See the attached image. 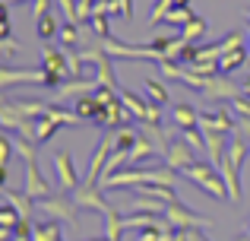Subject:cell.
<instances>
[{
	"label": "cell",
	"instance_id": "1",
	"mask_svg": "<svg viewBox=\"0 0 250 241\" xmlns=\"http://www.w3.org/2000/svg\"><path fill=\"white\" fill-rule=\"evenodd\" d=\"M244 159H250V140L238 136V140L228 143L225 155H222V162H219V175H222V181H225V187H228V197H231L234 203L241 200V165H244Z\"/></svg>",
	"mask_w": 250,
	"mask_h": 241
},
{
	"label": "cell",
	"instance_id": "2",
	"mask_svg": "<svg viewBox=\"0 0 250 241\" xmlns=\"http://www.w3.org/2000/svg\"><path fill=\"white\" fill-rule=\"evenodd\" d=\"M35 210L42 213L44 219H57V222H67L70 229H80V222H76V203H73V194H48V197L35 200Z\"/></svg>",
	"mask_w": 250,
	"mask_h": 241
},
{
	"label": "cell",
	"instance_id": "3",
	"mask_svg": "<svg viewBox=\"0 0 250 241\" xmlns=\"http://www.w3.org/2000/svg\"><path fill=\"white\" fill-rule=\"evenodd\" d=\"M181 175L187 181H193L200 191H206L209 197H215V200H231V197H228L225 181H222V175L215 172V165H209V162H193V165H187Z\"/></svg>",
	"mask_w": 250,
	"mask_h": 241
},
{
	"label": "cell",
	"instance_id": "4",
	"mask_svg": "<svg viewBox=\"0 0 250 241\" xmlns=\"http://www.w3.org/2000/svg\"><path fill=\"white\" fill-rule=\"evenodd\" d=\"M42 70L48 73V89H57L61 83H67L70 76V64H67V51H57V48H44L42 57Z\"/></svg>",
	"mask_w": 250,
	"mask_h": 241
},
{
	"label": "cell",
	"instance_id": "5",
	"mask_svg": "<svg viewBox=\"0 0 250 241\" xmlns=\"http://www.w3.org/2000/svg\"><path fill=\"white\" fill-rule=\"evenodd\" d=\"M165 219L174 229H209V225H215L209 216H200V213H193V210H187V206L181 203V200H174V203H168V210H165Z\"/></svg>",
	"mask_w": 250,
	"mask_h": 241
},
{
	"label": "cell",
	"instance_id": "6",
	"mask_svg": "<svg viewBox=\"0 0 250 241\" xmlns=\"http://www.w3.org/2000/svg\"><path fill=\"white\" fill-rule=\"evenodd\" d=\"M165 165H171L174 172H184L187 165H193V162H200V153H196L193 146H190L184 136H174V140L168 143V149H165Z\"/></svg>",
	"mask_w": 250,
	"mask_h": 241
},
{
	"label": "cell",
	"instance_id": "7",
	"mask_svg": "<svg viewBox=\"0 0 250 241\" xmlns=\"http://www.w3.org/2000/svg\"><path fill=\"white\" fill-rule=\"evenodd\" d=\"M200 130H206V133H231V130H238V114L231 108L200 111Z\"/></svg>",
	"mask_w": 250,
	"mask_h": 241
},
{
	"label": "cell",
	"instance_id": "8",
	"mask_svg": "<svg viewBox=\"0 0 250 241\" xmlns=\"http://www.w3.org/2000/svg\"><path fill=\"white\" fill-rule=\"evenodd\" d=\"M130 121H136V118L127 111V105H124L121 99H114L111 105L102 108V114H98L92 124H95V127H104V130H121V127H127Z\"/></svg>",
	"mask_w": 250,
	"mask_h": 241
},
{
	"label": "cell",
	"instance_id": "9",
	"mask_svg": "<svg viewBox=\"0 0 250 241\" xmlns=\"http://www.w3.org/2000/svg\"><path fill=\"white\" fill-rule=\"evenodd\" d=\"M117 149V140H114V133H108V136H102V143L95 146V153H92V162H89V172H85V184H95L98 187V178H102V168H104V162L111 159V153Z\"/></svg>",
	"mask_w": 250,
	"mask_h": 241
},
{
	"label": "cell",
	"instance_id": "10",
	"mask_svg": "<svg viewBox=\"0 0 250 241\" xmlns=\"http://www.w3.org/2000/svg\"><path fill=\"white\" fill-rule=\"evenodd\" d=\"M54 168H57V187L63 194H73L80 187V175H76V165H73V155L70 153H57L54 155Z\"/></svg>",
	"mask_w": 250,
	"mask_h": 241
},
{
	"label": "cell",
	"instance_id": "11",
	"mask_svg": "<svg viewBox=\"0 0 250 241\" xmlns=\"http://www.w3.org/2000/svg\"><path fill=\"white\" fill-rule=\"evenodd\" d=\"M73 203L83 206V210H92V213H111V206H108V200H104L102 187H95V184H80V187H76Z\"/></svg>",
	"mask_w": 250,
	"mask_h": 241
},
{
	"label": "cell",
	"instance_id": "12",
	"mask_svg": "<svg viewBox=\"0 0 250 241\" xmlns=\"http://www.w3.org/2000/svg\"><path fill=\"white\" fill-rule=\"evenodd\" d=\"M0 83L10 92L13 83H35V86H48V73L44 70H13V67H0Z\"/></svg>",
	"mask_w": 250,
	"mask_h": 241
},
{
	"label": "cell",
	"instance_id": "13",
	"mask_svg": "<svg viewBox=\"0 0 250 241\" xmlns=\"http://www.w3.org/2000/svg\"><path fill=\"white\" fill-rule=\"evenodd\" d=\"M25 194H29L32 200H42L51 194V184L42 178V172H38V162H25Z\"/></svg>",
	"mask_w": 250,
	"mask_h": 241
},
{
	"label": "cell",
	"instance_id": "14",
	"mask_svg": "<svg viewBox=\"0 0 250 241\" xmlns=\"http://www.w3.org/2000/svg\"><path fill=\"white\" fill-rule=\"evenodd\" d=\"M171 124L177 130H190V127H200V111L190 105H174L171 108Z\"/></svg>",
	"mask_w": 250,
	"mask_h": 241
},
{
	"label": "cell",
	"instance_id": "15",
	"mask_svg": "<svg viewBox=\"0 0 250 241\" xmlns=\"http://www.w3.org/2000/svg\"><path fill=\"white\" fill-rule=\"evenodd\" d=\"M32 241H63L61 222L57 219H38L35 229H32Z\"/></svg>",
	"mask_w": 250,
	"mask_h": 241
},
{
	"label": "cell",
	"instance_id": "16",
	"mask_svg": "<svg viewBox=\"0 0 250 241\" xmlns=\"http://www.w3.org/2000/svg\"><path fill=\"white\" fill-rule=\"evenodd\" d=\"M3 194H6V203H10L19 216H22V219H32V210H35V206H32V197H29V194H25V191H13V187H3Z\"/></svg>",
	"mask_w": 250,
	"mask_h": 241
},
{
	"label": "cell",
	"instance_id": "17",
	"mask_svg": "<svg viewBox=\"0 0 250 241\" xmlns=\"http://www.w3.org/2000/svg\"><path fill=\"white\" fill-rule=\"evenodd\" d=\"M61 127H63V124L57 121L54 114H48V111H44L42 118L35 121V143H38V146H42V143H48V140H51V136H54Z\"/></svg>",
	"mask_w": 250,
	"mask_h": 241
},
{
	"label": "cell",
	"instance_id": "18",
	"mask_svg": "<svg viewBox=\"0 0 250 241\" xmlns=\"http://www.w3.org/2000/svg\"><path fill=\"white\" fill-rule=\"evenodd\" d=\"M247 57H250L247 44H244V48H234V51H225V54L219 57V73H231V70L244 67V64H247Z\"/></svg>",
	"mask_w": 250,
	"mask_h": 241
},
{
	"label": "cell",
	"instance_id": "19",
	"mask_svg": "<svg viewBox=\"0 0 250 241\" xmlns=\"http://www.w3.org/2000/svg\"><path fill=\"white\" fill-rule=\"evenodd\" d=\"M149 155H159V153H155V143H152V140H146V136L140 133V140H136L133 146L127 149V165H136V162L149 159Z\"/></svg>",
	"mask_w": 250,
	"mask_h": 241
},
{
	"label": "cell",
	"instance_id": "20",
	"mask_svg": "<svg viewBox=\"0 0 250 241\" xmlns=\"http://www.w3.org/2000/svg\"><path fill=\"white\" fill-rule=\"evenodd\" d=\"M102 108H104V105L95 99V92H92V95H80V99H76V108H73V111L80 114V118H89V121H95L98 114H102Z\"/></svg>",
	"mask_w": 250,
	"mask_h": 241
},
{
	"label": "cell",
	"instance_id": "21",
	"mask_svg": "<svg viewBox=\"0 0 250 241\" xmlns=\"http://www.w3.org/2000/svg\"><path fill=\"white\" fill-rule=\"evenodd\" d=\"M13 140H10V133H3L0 136V184L6 187V178H10V159H13Z\"/></svg>",
	"mask_w": 250,
	"mask_h": 241
},
{
	"label": "cell",
	"instance_id": "22",
	"mask_svg": "<svg viewBox=\"0 0 250 241\" xmlns=\"http://www.w3.org/2000/svg\"><path fill=\"white\" fill-rule=\"evenodd\" d=\"M124 232H127L124 216H117L114 210L104 213V238H108V241H124Z\"/></svg>",
	"mask_w": 250,
	"mask_h": 241
},
{
	"label": "cell",
	"instance_id": "23",
	"mask_svg": "<svg viewBox=\"0 0 250 241\" xmlns=\"http://www.w3.org/2000/svg\"><path fill=\"white\" fill-rule=\"evenodd\" d=\"M121 102H124V105H127V111L133 114L136 121H143V118H146V111H149V102L136 99V95L130 92V89H121Z\"/></svg>",
	"mask_w": 250,
	"mask_h": 241
},
{
	"label": "cell",
	"instance_id": "24",
	"mask_svg": "<svg viewBox=\"0 0 250 241\" xmlns=\"http://www.w3.org/2000/svg\"><path fill=\"white\" fill-rule=\"evenodd\" d=\"M203 35H206V19H200V16H193V19H190V22L181 29V42H184V44H193L196 38H203Z\"/></svg>",
	"mask_w": 250,
	"mask_h": 241
},
{
	"label": "cell",
	"instance_id": "25",
	"mask_svg": "<svg viewBox=\"0 0 250 241\" xmlns=\"http://www.w3.org/2000/svg\"><path fill=\"white\" fill-rule=\"evenodd\" d=\"M143 89H146V99L149 102H155V105H168V89L162 86L159 80L146 76V80H143Z\"/></svg>",
	"mask_w": 250,
	"mask_h": 241
},
{
	"label": "cell",
	"instance_id": "26",
	"mask_svg": "<svg viewBox=\"0 0 250 241\" xmlns=\"http://www.w3.org/2000/svg\"><path fill=\"white\" fill-rule=\"evenodd\" d=\"M35 32H38V38H54V35H61V29H57V19H54V13H44V16H38L35 19Z\"/></svg>",
	"mask_w": 250,
	"mask_h": 241
},
{
	"label": "cell",
	"instance_id": "27",
	"mask_svg": "<svg viewBox=\"0 0 250 241\" xmlns=\"http://www.w3.org/2000/svg\"><path fill=\"white\" fill-rule=\"evenodd\" d=\"M190 19H193V10H190V6H174V10H171L168 16H165V22H168V25H174V29H184Z\"/></svg>",
	"mask_w": 250,
	"mask_h": 241
},
{
	"label": "cell",
	"instance_id": "28",
	"mask_svg": "<svg viewBox=\"0 0 250 241\" xmlns=\"http://www.w3.org/2000/svg\"><path fill=\"white\" fill-rule=\"evenodd\" d=\"M174 0H155V6L149 10V25H155V22H165V16L171 10H174Z\"/></svg>",
	"mask_w": 250,
	"mask_h": 241
},
{
	"label": "cell",
	"instance_id": "29",
	"mask_svg": "<svg viewBox=\"0 0 250 241\" xmlns=\"http://www.w3.org/2000/svg\"><path fill=\"white\" fill-rule=\"evenodd\" d=\"M61 42H63V48H76V44L83 42L80 25H76V22H67V25L61 29Z\"/></svg>",
	"mask_w": 250,
	"mask_h": 241
},
{
	"label": "cell",
	"instance_id": "30",
	"mask_svg": "<svg viewBox=\"0 0 250 241\" xmlns=\"http://www.w3.org/2000/svg\"><path fill=\"white\" fill-rule=\"evenodd\" d=\"M89 25H92V35L111 38V32H108V13H92V16H89Z\"/></svg>",
	"mask_w": 250,
	"mask_h": 241
},
{
	"label": "cell",
	"instance_id": "31",
	"mask_svg": "<svg viewBox=\"0 0 250 241\" xmlns=\"http://www.w3.org/2000/svg\"><path fill=\"white\" fill-rule=\"evenodd\" d=\"M114 140H117V149H130V146H133L136 140H140V133H136V130H133V127L127 124V127L114 130Z\"/></svg>",
	"mask_w": 250,
	"mask_h": 241
},
{
	"label": "cell",
	"instance_id": "32",
	"mask_svg": "<svg viewBox=\"0 0 250 241\" xmlns=\"http://www.w3.org/2000/svg\"><path fill=\"white\" fill-rule=\"evenodd\" d=\"M228 108H231V111L238 114V118H250V99H247L244 92H241V95H234V99L228 102Z\"/></svg>",
	"mask_w": 250,
	"mask_h": 241
},
{
	"label": "cell",
	"instance_id": "33",
	"mask_svg": "<svg viewBox=\"0 0 250 241\" xmlns=\"http://www.w3.org/2000/svg\"><path fill=\"white\" fill-rule=\"evenodd\" d=\"M0 51H3V57H13L19 51V44H16V38L13 35H6V38H0Z\"/></svg>",
	"mask_w": 250,
	"mask_h": 241
},
{
	"label": "cell",
	"instance_id": "34",
	"mask_svg": "<svg viewBox=\"0 0 250 241\" xmlns=\"http://www.w3.org/2000/svg\"><path fill=\"white\" fill-rule=\"evenodd\" d=\"M44 13H51V0H32V16H44Z\"/></svg>",
	"mask_w": 250,
	"mask_h": 241
},
{
	"label": "cell",
	"instance_id": "35",
	"mask_svg": "<svg viewBox=\"0 0 250 241\" xmlns=\"http://www.w3.org/2000/svg\"><path fill=\"white\" fill-rule=\"evenodd\" d=\"M238 136L250 140V118H238Z\"/></svg>",
	"mask_w": 250,
	"mask_h": 241
},
{
	"label": "cell",
	"instance_id": "36",
	"mask_svg": "<svg viewBox=\"0 0 250 241\" xmlns=\"http://www.w3.org/2000/svg\"><path fill=\"white\" fill-rule=\"evenodd\" d=\"M241 92H244L247 99H250V76H247V83H244V86H241Z\"/></svg>",
	"mask_w": 250,
	"mask_h": 241
},
{
	"label": "cell",
	"instance_id": "37",
	"mask_svg": "<svg viewBox=\"0 0 250 241\" xmlns=\"http://www.w3.org/2000/svg\"><path fill=\"white\" fill-rule=\"evenodd\" d=\"M6 3H32V0H6Z\"/></svg>",
	"mask_w": 250,
	"mask_h": 241
},
{
	"label": "cell",
	"instance_id": "38",
	"mask_svg": "<svg viewBox=\"0 0 250 241\" xmlns=\"http://www.w3.org/2000/svg\"><path fill=\"white\" fill-rule=\"evenodd\" d=\"M244 19H247V25H250V6H247V10H244Z\"/></svg>",
	"mask_w": 250,
	"mask_h": 241
},
{
	"label": "cell",
	"instance_id": "39",
	"mask_svg": "<svg viewBox=\"0 0 250 241\" xmlns=\"http://www.w3.org/2000/svg\"><path fill=\"white\" fill-rule=\"evenodd\" d=\"M174 3H177V6H187V3H190V0H174Z\"/></svg>",
	"mask_w": 250,
	"mask_h": 241
},
{
	"label": "cell",
	"instance_id": "40",
	"mask_svg": "<svg viewBox=\"0 0 250 241\" xmlns=\"http://www.w3.org/2000/svg\"><path fill=\"white\" fill-rule=\"evenodd\" d=\"M247 51H250V29H247Z\"/></svg>",
	"mask_w": 250,
	"mask_h": 241
},
{
	"label": "cell",
	"instance_id": "41",
	"mask_svg": "<svg viewBox=\"0 0 250 241\" xmlns=\"http://www.w3.org/2000/svg\"><path fill=\"white\" fill-rule=\"evenodd\" d=\"M244 235H247V238H250V225H247V232H244Z\"/></svg>",
	"mask_w": 250,
	"mask_h": 241
},
{
	"label": "cell",
	"instance_id": "42",
	"mask_svg": "<svg viewBox=\"0 0 250 241\" xmlns=\"http://www.w3.org/2000/svg\"><path fill=\"white\" fill-rule=\"evenodd\" d=\"M238 241H250V238H247V235H244V238H238Z\"/></svg>",
	"mask_w": 250,
	"mask_h": 241
},
{
	"label": "cell",
	"instance_id": "43",
	"mask_svg": "<svg viewBox=\"0 0 250 241\" xmlns=\"http://www.w3.org/2000/svg\"><path fill=\"white\" fill-rule=\"evenodd\" d=\"M98 241H108V238H98Z\"/></svg>",
	"mask_w": 250,
	"mask_h": 241
}]
</instances>
